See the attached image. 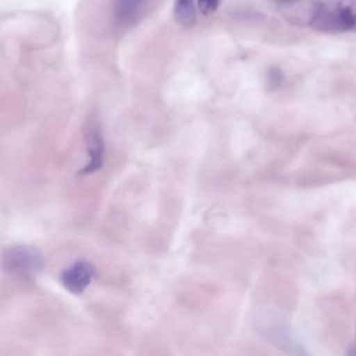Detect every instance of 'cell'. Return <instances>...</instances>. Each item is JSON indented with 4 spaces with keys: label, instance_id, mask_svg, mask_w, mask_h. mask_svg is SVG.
<instances>
[{
    "label": "cell",
    "instance_id": "obj_1",
    "mask_svg": "<svg viewBox=\"0 0 356 356\" xmlns=\"http://www.w3.org/2000/svg\"><path fill=\"white\" fill-rule=\"evenodd\" d=\"M310 26L324 32L356 29V0H318Z\"/></svg>",
    "mask_w": 356,
    "mask_h": 356
},
{
    "label": "cell",
    "instance_id": "obj_2",
    "mask_svg": "<svg viewBox=\"0 0 356 356\" xmlns=\"http://www.w3.org/2000/svg\"><path fill=\"white\" fill-rule=\"evenodd\" d=\"M4 266L11 274L21 280L32 278L42 267V257L35 249L14 246L4 254Z\"/></svg>",
    "mask_w": 356,
    "mask_h": 356
},
{
    "label": "cell",
    "instance_id": "obj_3",
    "mask_svg": "<svg viewBox=\"0 0 356 356\" xmlns=\"http://www.w3.org/2000/svg\"><path fill=\"white\" fill-rule=\"evenodd\" d=\"M95 267L92 263L86 260H78L68 266L60 275L63 286L72 292V293H81L86 289V286L92 282L95 278Z\"/></svg>",
    "mask_w": 356,
    "mask_h": 356
},
{
    "label": "cell",
    "instance_id": "obj_4",
    "mask_svg": "<svg viewBox=\"0 0 356 356\" xmlns=\"http://www.w3.org/2000/svg\"><path fill=\"white\" fill-rule=\"evenodd\" d=\"M318 0H277L281 14L296 25H310Z\"/></svg>",
    "mask_w": 356,
    "mask_h": 356
},
{
    "label": "cell",
    "instance_id": "obj_5",
    "mask_svg": "<svg viewBox=\"0 0 356 356\" xmlns=\"http://www.w3.org/2000/svg\"><path fill=\"white\" fill-rule=\"evenodd\" d=\"M88 138V154H89V163L82 170L83 174H90L96 170H99L103 164V154H104V145L100 135V131L97 127L90 125L89 131L86 134Z\"/></svg>",
    "mask_w": 356,
    "mask_h": 356
},
{
    "label": "cell",
    "instance_id": "obj_6",
    "mask_svg": "<svg viewBox=\"0 0 356 356\" xmlns=\"http://www.w3.org/2000/svg\"><path fill=\"white\" fill-rule=\"evenodd\" d=\"M147 1L149 0H117L114 7L115 19L124 25L134 22L140 15Z\"/></svg>",
    "mask_w": 356,
    "mask_h": 356
},
{
    "label": "cell",
    "instance_id": "obj_7",
    "mask_svg": "<svg viewBox=\"0 0 356 356\" xmlns=\"http://www.w3.org/2000/svg\"><path fill=\"white\" fill-rule=\"evenodd\" d=\"M174 17L182 26H192L196 21L195 0H175Z\"/></svg>",
    "mask_w": 356,
    "mask_h": 356
},
{
    "label": "cell",
    "instance_id": "obj_8",
    "mask_svg": "<svg viewBox=\"0 0 356 356\" xmlns=\"http://www.w3.org/2000/svg\"><path fill=\"white\" fill-rule=\"evenodd\" d=\"M197 6L204 15H209L217 10L218 0H197Z\"/></svg>",
    "mask_w": 356,
    "mask_h": 356
},
{
    "label": "cell",
    "instance_id": "obj_9",
    "mask_svg": "<svg viewBox=\"0 0 356 356\" xmlns=\"http://www.w3.org/2000/svg\"><path fill=\"white\" fill-rule=\"evenodd\" d=\"M350 353H352V355H356V341H355V343H353V349L350 350Z\"/></svg>",
    "mask_w": 356,
    "mask_h": 356
}]
</instances>
